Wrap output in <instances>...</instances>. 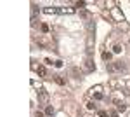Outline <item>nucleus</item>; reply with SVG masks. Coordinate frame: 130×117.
Returning a JSON list of instances; mask_svg holds the SVG:
<instances>
[{"mask_svg":"<svg viewBox=\"0 0 130 117\" xmlns=\"http://www.w3.org/2000/svg\"><path fill=\"white\" fill-rule=\"evenodd\" d=\"M37 117H43V114L42 112H37Z\"/></svg>","mask_w":130,"mask_h":117,"instance_id":"nucleus-15","label":"nucleus"},{"mask_svg":"<svg viewBox=\"0 0 130 117\" xmlns=\"http://www.w3.org/2000/svg\"><path fill=\"white\" fill-rule=\"evenodd\" d=\"M42 32L47 33V32H49V26H47V25H42Z\"/></svg>","mask_w":130,"mask_h":117,"instance_id":"nucleus-12","label":"nucleus"},{"mask_svg":"<svg viewBox=\"0 0 130 117\" xmlns=\"http://www.w3.org/2000/svg\"><path fill=\"white\" fill-rule=\"evenodd\" d=\"M85 68H87V72H92L95 66H94V63H92V59H87L85 61Z\"/></svg>","mask_w":130,"mask_h":117,"instance_id":"nucleus-3","label":"nucleus"},{"mask_svg":"<svg viewBox=\"0 0 130 117\" xmlns=\"http://www.w3.org/2000/svg\"><path fill=\"white\" fill-rule=\"evenodd\" d=\"M113 51H115V53H121V46H120V44H116V46L113 47Z\"/></svg>","mask_w":130,"mask_h":117,"instance_id":"nucleus-8","label":"nucleus"},{"mask_svg":"<svg viewBox=\"0 0 130 117\" xmlns=\"http://www.w3.org/2000/svg\"><path fill=\"white\" fill-rule=\"evenodd\" d=\"M94 98H95V100H102V93H95Z\"/></svg>","mask_w":130,"mask_h":117,"instance_id":"nucleus-11","label":"nucleus"},{"mask_svg":"<svg viewBox=\"0 0 130 117\" xmlns=\"http://www.w3.org/2000/svg\"><path fill=\"white\" fill-rule=\"evenodd\" d=\"M45 114H47V115H52V114H54L52 107H47V108H45Z\"/></svg>","mask_w":130,"mask_h":117,"instance_id":"nucleus-9","label":"nucleus"},{"mask_svg":"<svg viewBox=\"0 0 130 117\" xmlns=\"http://www.w3.org/2000/svg\"><path fill=\"white\" fill-rule=\"evenodd\" d=\"M38 75L47 77V70H45V66H38Z\"/></svg>","mask_w":130,"mask_h":117,"instance_id":"nucleus-5","label":"nucleus"},{"mask_svg":"<svg viewBox=\"0 0 130 117\" xmlns=\"http://www.w3.org/2000/svg\"><path fill=\"white\" fill-rule=\"evenodd\" d=\"M102 58L108 61V59H111V53H102Z\"/></svg>","mask_w":130,"mask_h":117,"instance_id":"nucleus-10","label":"nucleus"},{"mask_svg":"<svg viewBox=\"0 0 130 117\" xmlns=\"http://www.w3.org/2000/svg\"><path fill=\"white\" fill-rule=\"evenodd\" d=\"M108 68H109L111 72H118V70H123V68H125V65H123L121 61H116V63H113V65H109Z\"/></svg>","mask_w":130,"mask_h":117,"instance_id":"nucleus-2","label":"nucleus"},{"mask_svg":"<svg viewBox=\"0 0 130 117\" xmlns=\"http://www.w3.org/2000/svg\"><path fill=\"white\" fill-rule=\"evenodd\" d=\"M106 115H108V112H102V110L99 112V117H106Z\"/></svg>","mask_w":130,"mask_h":117,"instance_id":"nucleus-14","label":"nucleus"},{"mask_svg":"<svg viewBox=\"0 0 130 117\" xmlns=\"http://www.w3.org/2000/svg\"><path fill=\"white\" fill-rule=\"evenodd\" d=\"M47 100H49L47 91H45V89H40V91H38V101L40 103H47Z\"/></svg>","mask_w":130,"mask_h":117,"instance_id":"nucleus-1","label":"nucleus"},{"mask_svg":"<svg viewBox=\"0 0 130 117\" xmlns=\"http://www.w3.org/2000/svg\"><path fill=\"white\" fill-rule=\"evenodd\" d=\"M45 12H47V14H56V12H61V11L56 9V7H47V9H45Z\"/></svg>","mask_w":130,"mask_h":117,"instance_id":"nucleus-4","label":"nucleus"},{"mask_svg":"<svg viewBox=\"0 0 130 117\" xmlns=\"http://www.w3.org/2000/svg\"><path fill=\"white\" fill-rule=\"evenodd\" d=\"M56 82H57L59 86H64V84H66V80L63 79V77H59V75H56Z\"/></svg>","mask_w":130,"mask_h":117,"instance_id":"nucleus-6","label":"nucleus"},{"mask_svg":"<svg viewBox=\"0 0 130 117\" xmlns=\"http://www.w3.org/2000/svg\"><path fill=\"white\" fill-rule=\"evenodd\" d=\"M87 108L88 110H95V108H97V105H95V101H88L87 103Z\"/></svg>","mask_w":130,"mask_h":117,"instance_id":"nucleus-7","label":"nucleus"},{"mask_svg":"<svg viewBox=\"0 0 130 117\" xmlns=\"http://www.w3.org/2000/svg\"><path fill=\"white\" fill-rule=\"evenodd\" d=\"M54 65H56V68H61V66H63V61H56Z\"/></svg>","mask_w":130,"mask_h":117,"instance_id":"nucleus-13","label":"nucleus"}]
</instances>
